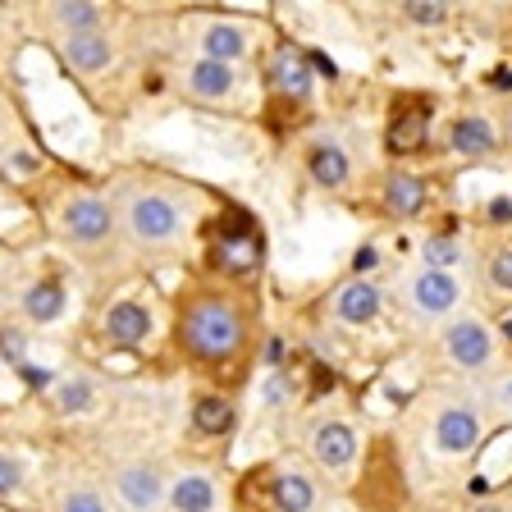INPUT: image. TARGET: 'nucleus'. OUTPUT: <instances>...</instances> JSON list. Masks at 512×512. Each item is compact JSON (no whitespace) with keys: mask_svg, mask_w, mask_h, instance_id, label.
<instances>
[{"mask_svg":"<svg viewBox=\"0 0 512 512\" xmlns=\"http://www.w3.org/2000/svg\"><path fill=\"white\" fill-rule=\"evenodd\" d=\"M55 512H110V499L87 480H74L55 494Z\"/></svg>","mask_w":512,"mask_h":512,"instance_id":"nucleus-28","label":"nucleus"},{"mask_svg":"<svg viewBox=\"0 0 512 512\" xmlns=\"http://www.w3.org/2000/svg\"><path fill=\"white\" fill-rule=\"evenodd\" d=\"M261 83H266V96L279 101V106H307L311 87H316L311 55L293 42H279L275 51L261 60Z\"/></svg>","mask_w":512,"mask_h":512,"instance_id":"nucleus-10","label":"nucleus"},{"mask_svg":"<svg viewBox=\"0 0 512 512\" xmlns=\"http://www.w3.org/2000/svg\"><path fill=\"white\" fill-rule=\"evenodd\" d=\"M334 320L339 325H352V330H366V325H375L384 311V288L375 284V279L366 275H352L348 284L334 288V302H330Z\"/></svg>","mask_w":512,"mask_h":512,"instance_id":"nucleus-18","label":"nucleus"},{"mask_svg":"<svg viewBox=\"0 0 512 512\" xmlns=\"http://www.w3.org/2000/svg\"><path fill=\"white\" fill-rule=\"evenodd\" d=\"M430 128H435V101L426 92H403L389 101L384 119V151L394 160L421 156L430 147Z\"/></svg>","mask_w":512,"mask_h":512,"instance_id":"nucleus-9","label":"nucleus"},{"mask_svg":"<svg viewBox=\"0 0 512 512\" xmlns=\"http://www.w3.org/2000/svg\"><path fill=\"white\" fill-rule=\"evenodd\" d=\"M448 366L458 371H490L494 366V330L480 316H448L439 334Z\"/></svg>","mask_w":512,"mask_h":512,"instance_id":"nucleus-12","label":"nucleus"},{"mask_svg":"<svg viewBox=\"0 0 512 512\" xmlns=\"http://www.w3.org/2000/svg\"><path fill=\"white\" fill-rule=\"evenodd\" d=\"M375 266H380V252H375V247H362V252L352 256V275H371Z\"/></svg>","mask_w":512,"mask_h":512,"instance_id":"nucleus-32","label":"nucleus"},{"mask_svg":"<svg viewBox=\"0 0 512 512\" xmlns=\"http://www.w3.org/2000/svg\"><path fill=\"white\" fill-rule=\"evenodd\" d=\"M115 494L128 503L133 512H160L165 508V476L156 462H124L115 471Z\"/></svg>","mask_w":512,"mask_h":512,"instance_id":"nucleus-19","label":"nucleus"},{"mask_svg":"<svg viewBox=\"0 0 512 512\" xmlns=\"http://www.w3.org/2000/svg\"><path fill=\"white\" fill-rule=\"evenodd\" d=\"M165 83L174 87V96H179V101H192V106H206V110H220V106H234L238 92H243V64L211 60V55H197V51L174 46V51H170V69H165Z\"/></svg>","mask_w":512,"mask_h":512,"instance_id":"nucleus-6","label":"nucleus"},{"mask_svg":"<svg viewBox=\"0 0 512 512\" xmlns=\"http://www.w3.org/2000/svg\"><path fill=\"white\" fill-rule=\"evenodd\" d=\"M462 279L453 270H439V266H412L398 275V307L407 311L412 320H426V325H439V320L458 316L462 311Z\"/></svg>","mask_w":512,"mask_h":512,"instance_id":"nucleus-7","label":"nucleus"},{"mask_svg":"<svg viewBox=\"0 0 512 512\" xmlns=\"http://www.w3.org/2000/svg\"><path fill=\"white\" fill-rule=\"evenodd\" d=\"M499 138H503V147L512 151V101L503 106V124H499Z\"/></svg>","mask_w":512,"mask_h":512,"instance_id":"nucleus-34","label":"nucleus"},{"mask_svg":"<svg viewBox=\"0 0 512 512\" xmlns=\"http://www.w3.org/2000/svg\"><path fill=\"white\" fill-rule=\"evenodd\" d=\"M480 270H485V284H490L494 293L512 298V234L485 247V256H480Z\"/></svg>","mask_w":512,"mask_h":512,"instance_id":"nucleus-26","label":"nucleus"},{"mask_svg":"<svg viewBox=\"0 0 512 512\" xmlns=\"http://www.w3.org/2000/svg\"><path fill=\"white\" fill-rule=\"evenodd\" d=\"M490 403L503 407V412H512V375H503V380L490 389Z\"/></svg>","mask_w":512,"mask_h":512,"instance_id":"nucleus-33","label":"nucleus"},{"mask_svg":"<svg viewBox=\"0 0 512 512\" xmlns=\"http://www.w3.org/2000/svg\"><path fill=\"white\" fill-rule=\"evenodd\" d=\"M106 188L119 215L128 266L138 270L183 261L188 243L197 238L206 211H211L197 183H188L174 170H160V165H124Z\"/></svg>","mask_w":512,"mask_h":512,"instance_id":"nucleus-1","label":"nucleus"},{"mask_svg":"<svg viewBox=\"0 0 512 512\" xmlns=\"http://www.w3.org/2000/svg\"><path fill=\"white\" fill-rule=\"evenodd\" d=\"M261 42H266V23L243 19V14L179 10V23H174V46L211 55V60H229V64H252L261 55Z\"/></svg>","mask_w":512,"mask_h":512,"instance_id":"nucleus-5","label":"nucleus"},{"mask_svg":"<svg viewBox=\"0 0 512 512\" xmlns=\"http://www.w3.org/2000/svg\"><path fill=\"white\" fill-rule=\"evenodd\" d=\"M51 403H55V412H64V416L92 412V403H96V384L87 380V375H64V380L55 384Z\"/></svg>","mask_w":512,"mask_h":512,"instance_id":"nucleus-27","label":"nucleus"},{"mask_svg":"<svg viewBox=\"0 0 512 512\" xmlns=\"http://www.w3.org/2000/svg\"><path fill=\"white\" fill-rule=\"evenodd\" d=\"M234 421H238V412H234V398L229 394H215V389H206V394H197L192 398V430L197 435H229L234 430Z\"/></svg>","mask_w":512,"mask_h":512,"instance_id":"nucleus-23","label":"nucleus"},{"mask_svg":"<svg viewBox=\"0 0 512 512\" xmlns=\"http://www.w3.org/2000/svg\"><path fill=\"white\" fill-rule=\"evenodd\" d=\"M32 5V19L37 28L51 37H64V32H83V28H96L115 14L119 0H28Z\"/></svg>","mask_w":512,"mask_h":512,"instance_id":"nucleus-13","label":"nucleus"},{"mask_svg":"<svg viewBox=\"0 0 512 512\" xmlns=\"http://www.w3.org/2000/svg\"><path fill=\"white\" fill-rule=\"evenodd\" d=\"M485 435V421L471 403H448L435 412V426H430V444L444 453V458H467L471 448Z\"/></svg>","mask_w":512,"mask_h":512,"instance_id":"nucleus-16","label":"nucleus"},{"mask_svg":"<svg viewBox=\"0 0 512 512\" xmlns=\"http://www.w3.org/2000/svg\"><path fill=\"white\" fill-rule=\"evenodd\" d=\"M302 170L320 192H343L352 183V156L334 133H311L302 142Z\"/></svg>","mask_w":512,"mask_h":512,"instance_id":"nucleus-15","label":"nucleus"},{"mask_svg":"<svg viewBox=\"0 0 512 512\" xmlns=\"http://www.w3.org/2000/svg\"><path fill=\"white\" fill-rule=\"evenodd\" d=\"M197 234H202V270H211V275L252 284L266 266V229L243 206L206 211Z\"/></svg>","mask_w":512,"mask_h":512,"instance_id":"nucleus-4","label":"nucleus"},{"mask_svg":"<svg viewBox=\"0 0 512 512\" xmlns=\"http://www.w3.org/2000/svg\"><path fill=\"white\" fill-rule=\"evenodd\" d=\"M256 325H261V307L252 288L238 279L188 270L170 293V339L183 362L202 375L243 366L256 348Z\"/></svg>","mask_w":512,"mask_h":512,"instance_id":"nucleus-2","label":"nucleus"},{"mask_svg":"<svg viewBox=\"0 0 512 512\" xmlns=\"http://www.w3.org/2000/svg\"><path fill=\"white\" fill-rule=\"evenodd\" d=\"M5 165H23V170H37V156L23 147L19 115H14L10 96L0 92V170H5Z\"/></svg>","mask_w":512,"mask_h":512,"instance_id":"nucleus-24","label":"nucleus"},{"mask_svg":"<svg viewBox=\"0 0 512 512\" xmlns=\"http://www.w3.org/2000/svg\"><path fill=\"white\" fill-rule=\"evenodd\" d=\"M421 261H426V266H439V270H453L462 261V243L448 234H430L426 243H421Z\"/></svg>","mask_w":512,"mask_h":512,"instance_id":"nucleus-30","label":"nucleus"},{"mask_svg":"<svg viewBox=\"0 0 512 512\" xmlns=\"http://www.w3.org/2000/svg\"><path fill=\"white\" fill-rule=\"evenodd\" d=\"M320 494H316V480L307 476L302 467H275L270 471V508L275 512H316Z\"/></svg>","mask_w":512,"mask_h":512,"instance_id":"nucleus-21","label":"nucleus"},{"mask_svg":"<svg viewBox=\"0 0 512 512\" xmlns=\"http://www.w3.org/2000/svg\"><path fill=\"white\" fill-rule=\"evenodd\" d=\"M471 512H503V508H499V503H476Z\"/></svg>","mask_w":512,"mask_h":512,"instance_id":"nucleus-35","label":"nucleus"},{"mask_svg":"<svg viewBox=\"0 0 512 512\" xmlns=\"http://www.w3.org/2000/svg\"><path fill=\"white\" fill-rule=\"evenodd\" d=\"M503 334H508V339H512V320H508V325H503Z\"/></svg>","mask_w":512,"mask_h":512,"instance_id":"nucleus-36","label":"nucleus"},{"mask_svg":"<svg viewBox=\"0 0 512 512\" xmlns=\"http://www.w3.org/2000/svg\"><path fill=\"white\" fill-rule=\"evenodd\" d=\"M311 458L320 471H348L357 462V430L348 421H316L311 426Z\"/></svg>","mask_w":512,"mask_h":512,"instance_id":"nucleus-20","label":"nucleus"},{"mask_svg":"<svg viewBox=\"0 0 512 512\" xmlns=\"http://www.w3.org/2000/svg\"><path fill=\"white\" fill-rule=\"evenodd\" d=\"M499 128L494 119H485L480 110H467V115H453L444 128V147L458 160H490L499 151Z\"/></svg>","mask_w":512,"mask_h":512,"instance_id":"nucleus-17","label":"nucleus"},{"mask_svg":"<svg viewBox=\"0 0 512 512\" xmlns=\"http://www.w3.org/2000/svg\"><path fill=\"white\" fill-rule=\"evenodd\" d=\"M23 480H28V467L14 448H0V499H14L23 490Z\"/></svg>","mask_w":512,"mask_h":512,"instance_id":"nucleus-31","label":"nucleus"},{"mask_svg":"<svg viewBox=\"0 0 512 512\" xmlns=\"http://www.w3.org/2000/svg\"><path fill=\"white\" fill-rule=\"evenodd\" d=\"M448 14H453V0H398V19L416 32L444 28Z\"/></svg>","mask_w":512,"mask_h":512,"instance_id":"nucleus-25","label":"nucleus"},{"mask_svg":"<svg viewBox=\"0 0 512 512\" xmlns=\"http://www.w3.org/2000/svg\"><path fill=\"white\" fill-rule=\"evenodd\" d=\"M0 357L19 371L28 362V325L23 320H0Z\"/></svg>","mask_w":512,"mask_h":512,"instance_id":"nucleus-29","label":"nucleus"},{"mask_svg":"<svg viewBox=\"0 0 512 512\" xmlns=\"http://www.w3.org/2000/svg\"><path fill=\"white\" fill-rule=\"evenodd\" d=\"M375 206L389 220H421L430 206V183L421 174L403 170V165H389V170L375 179Z\"/></svg>","mask_w":512,"mask_h":512,"instance_id":"nucleus-14","label":"nucleus"},{"mask_svg":"<svg viewBox=\"0 0 512 512\" xmlns=\"http://www.w3.org/2000/svg\"><path fill=\"white\" fill-rule=\"evenodd\" d=\"M215 480L206 471H183L165 485V508L170 512H215Z\"/></svg>","mask_w":512,"mask_h":512,"instance_id":"nucleus-22","label":"nucleus"},{"mask_svg":"<svg viewBox=\"0 0 512 512\" xmlns=\"http://www.w3.org/2000/svg\"><path fill=\"white\" fill-rule=\"evenodd\" d=\"M69 311V279L64 270H37L28 275L19 288H14V316L28 325V330H42V325H55V320Z\"/></svg>","mask_w":512,"mask_h":512,"instance_id":"nucleus-11","label":"nucleus"},{"mask_svg":"<svg viewBox=\"0 0 512 512\" xmlns=\"http://www.w3.org/2000/svg\"><path fill=\"white\" fill-rule=\"evenodd\" d=\"M46 224H51L55 243L74 256L83 270H92V275H110V270L128 266L110 188H96V183H69V188H60Z\"/></svg>","mask_w":512,"mask_h":512,"instance_id":"nucleus-3","label":"nucleus"},{"mask_svg":"<svg viewBox=\"0 0 512 512\" xmlns=\"http://www.w3.org/2000/svg\"><path fill=\"white\" fill-rule=\"evenodd\" d=\"M92 330L106 352H142L156 339V307L138 293H119V298L101 302Z\"/></svg>","mask_w":512,"mask_h":512,"instance_id":"nucleus-8","label":"nucleus"}]
</instances>
